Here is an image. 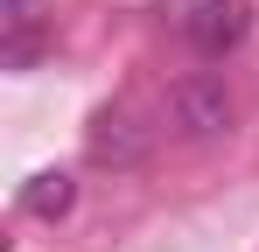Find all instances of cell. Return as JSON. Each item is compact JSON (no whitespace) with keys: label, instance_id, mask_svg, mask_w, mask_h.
<instances>
[{"label":"cell","instance_id":"1","mask_svg":"<svg viewBox=\"0 0 259 252\" xmlns=\"http://www.w3.org/2000/svg\"><path fill=\"white\" fill-rule=\"evenodd\" d=\"M231 119H238V105H231L224 77L196 70V77L168 84V126L182 140H217V133H231Z\"/></svg>","mask_w":259,"mask_h":252},{"label":"cell","instance_id":"2","mask_svg":"<svg viewBox=\"0 0 259 252\" xmlns=\"http://www.w3.org/2000/svg\"><path fill=\"white\" fill-rule=\"evenodd\" d=\"M252 28V0H189L182 7V42L196 49V56H231L238 42Z\"/></svg>","mask_w":259,"mask_h":252},{"label":"cell","instance_id":"3","mask_svg":"<svg viewBox=\"0 0 259 252\" xmlns=\"http://www.w3.org/2000/svg\"><path fill=\"white\" fill-rule=\"evenodd\" d=\"M147 147H154V126H140L126 105H105L84 126V154L98 168H133V161H147Z\"/></svg>","mask_w":259,"mask_h":252},{"label":"cell","instance_id":"4","mask_svg":"<svg viewBox=\"0 0 259 252\" xmlns=\"http://www.w3.org/2000/svg\"><path fill=\"white\" fill-rule=\"evenodd\" d=\"M70 203H77V182H70L63 168H42V175H28V182H21V217L56 224V217H70Z\"/></svg>","mask_w":259,"mask_h":252},{"label":"cell","instance_id":"5","mask_svg":"<svg viewBox=\"0 0 259 252\" xmlns=\"http://www.w3.org/2000/svg\"><path fill=\"white\" fill-rule=\"evenodd\" d=\"M35 21V0H7V28H28Z\"/></svg>","mask_w":259,"mask_h":252}]
</instances>
